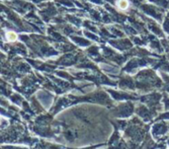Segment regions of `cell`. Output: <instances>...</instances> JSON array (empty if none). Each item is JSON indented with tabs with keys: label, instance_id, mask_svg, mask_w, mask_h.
Returning a JSON list of instances; mask_svg holds the SVG:
<instances>
[{
	"label": "cell",
	"instance_id": "1",
	"mask_svg": "<svg viewBox=\"0 0 169 149\" xmlns=\"http://www.w3.org/2000/svg\"><path fill=\"white\" fill-rule=\"evenodd\" d=\"M16 38H17V36H16V34H14L13 32H9V33H7V39L9 40V41H15L16 40Z\"/></svg>",
	"mask_w": 169,
	"mask_h": 149
}]
</instances>
